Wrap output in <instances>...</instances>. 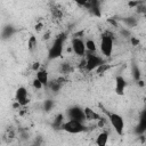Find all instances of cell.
Returning <instances> with one entry per match:
<instances>
[{
    "mask_svg": "<svg viewBox=\"0 0 146 146\" xmlns=\"http://www.w3.org/2000/svg\"><path fill=\"white\" fill-rule=\"evenodd\" d=\"M38 48V40L34 35H30L29 40H27V49L30 52H33L34 50H36Z\"/></svg>",
    "mask_w": 146,
    "mask_h": 146,
    "instance_id": "7c38bea8",
    "label": "cell"
},
{
    "mask_svg": "<svg viewBox=\"0 0 146 146\" xmlns=\"http://www.w3.org/2000/svg\"><path fill=\"white\" fill-rule=\"evenodd\" d=\"M86 47H87V52H96L97 51V44L91 39H88L86 41Z\"/></svg>",
    "mask_w": 146,
    "mask_h": 146,
    "instance_id": "5bb4252c",
    "label": "cell"
},
{
    "mask_svg": "<svg viewBox=\"0 0 146 146\" xmlns=\"http://www.w3.org/2000/svg\"><path fill=\"white\" fill-rule=\"evenodd\" d=\"M60 128L64 131L72 133V135H76V133H81V132L86 131V125L83 124V122L74 120V119H68L67 121L63 122Z\"/></svg>",
    "mask_w": 146,
    "mask_h": 146,
    "instance_id": "7a4b0ae2",
    "label": "cell"
},
{
    "mask_svg": "<svg viewBox=\"0 0 146 146\" xmlns=\"http://www.w3.org/2000/svg\"><path fill=\"white\" fill-rule=\"evenodd\" d=\"M100 51L105 57H111L114 49V40L113 36L106 32L100 36V44H99Z\"/></svg>",
    "mask_w": 146,
    "mask_h": 146,
    "instance_id": "3957f363",
    "label": "cell"
},
{
    "mask_svg": "<svg viewBox=\"0 0 146 146\" xmlns=\"http://www.w3.org/2000/svg\"><path fill=\"white\" fill-rule=\"evenodd\" d=\"M86 60H84V67L87 71L91 72L94 70H97L102 64H104V59L96 55V52H87L86 54Z\"/></svg>",
    "mask_w": 146,
    "mask_h": 146,
    "instance_id": "277c9868",
    "label": "cell"
},
{
    "mask_svg": "<svg viewBox=\"0 0 146 146\" xmlns=\"http://www.w3.org/2000/svg\"><path fill=\"white\" fill-rule=\"evenodd\" d=\"M84 114H86V120H99V115L97 113H95L91 108L86 107L84 108Z\"/></svg>",
    "mask_w": 146,
    "mask_h": 146,
    "instance_id": "4fadbf2b",
    "label": "cell"
},
{
    "mask_svg": "<svg viewBox=\"0 0 146 146\" xmlns=\"http://www.w3.org/2000/svg\"><path fill=\"white\" fill-rule=\"evenodd\" d=\"M145 18H146V11H145Z\"/></svg>",
    "mask_w": 146,
    "mask_h": 146,
    "instance_id": "44dd1931",
    "label": "cell"
},
{
    "mask_svg": "<svg viewBox=\"0 0 146 146\" xmlns=\"http://www.w3.org/2000/svg\"><path fill=\"white\" fill-rule=\"evenodd\" d=\"M64 42H65L64 34L58 35L54 40L52 44L50 46V48L48 50V59H57V58L62 57L63 50H64Z\"/></svg>",
    "mask_w": 146,
    "mask_h": 146,
    "instance_id": "6da1fadb",
    "label": "cell"
},
{
    "mask_svg": "<svg viewBox=\"0 0 146 146\" xmlns=\"http://www.w3.org/2000/svg\"><path fill=\"white\" fill-rule=\"evenodd\" d=\"M32 86H33V88H34V89H41V88L43 87V84H42V83H41L36 78L32 81Z\"/></svg>",
    "mask_w": 146,
    "mask_h": 146,
    "instance_id": "2e32d148",
    "label": "cell"
},
{
    "mask_svg": "<svg viewBox=\"0 0 146 146\" xmlns=\"http://www.w3.org/2000/svg\"><path fill=\"white\" fill-rule=\"evenodd\" d=\"M108 120L111 122V125L115 130V132L117 135H120V136L123 135V131H124V119L117 113H110L108 114Z\"/></svg>",
    "mask_w": 146,
    "mask_h": 146,
    "instance_id": "5b68a950",
    "label": "cell"
},
{
    "mask_svg": "<svg viewBox=\"0 0 146 146\" xmlns=\"http://www.w3.org/2000/svg\"><path fill=\"white\" fill-rule=\"evenodd\" d=\"M50 105H51V103H50V102H47V105H44V107H46V110H47V111H49Z\"/></svg>",
    "mask_w": 146,
    "mask_h": 146,
    "instance_id": "ffe728a7",
    "label": "cell"
},
{
    "mask_svg": "<svg viewBox=\"0 0 146 146\" xmlns=\"http://www.w3.org/2000/svg\"><path fill=\"white\" fill-rule=\"evenodd\" d=\"M107 143H108V132L107 131L100 132L96 138V144L99 146H105Z\"/></svg>",
    "mask_w": 146,
    "mask_h": 146,
    "instance_id": "8fae6325",
    "label": "cell"
},
{
    "mask_svg": "<svg viewBox=\"0 0 146 146\" xmlns=\"http://www.w3.org/2000/svg\"><path fill=\"white\" fill-rule=\"evenodd\" d=\"M78 6H81V7H87V5L89 3V0H73Z\"/></svg>",
    "mask_w": 146,
    "mask_h": 146,
    "instance_id": "e0dca14e",
    "label": "cell"
},
{
    "mask_svg": "<svg viewBox=\"0 0 146 146\" xmlns=\"http://www.w3.org/2000/svg\"><path fill=\"white\" fill-rule=\"evenodd\" d=\"M67 115H68V119H74V120L82 121V122L86 120L84 108L82 110L81 107H78V106H73V107L68 108V111H67Z\"/></svg>",
    "mask_w": 146,
    "mask_h": 146,
    "instance_id": "ba28073f",
    "label": "cell"
},
{
    "mask_svg": "<svg viewBox=\"0 0 146 146\" xmlns=\"http://www.w3.org/2000/svg\"><path fill=\"white\" fill-rule=\"evenodd\" d=\"M43 86H48L49 84V73L46 68H40L36 72V76H35Z\"/></svg>",
    "mask_w": 146,
    "mask_h": 146,
    "instance_id": "30bf717a",
    "label": "cell"
},
{
    "mask_svg": "<svg viewBox=\"0 0 146 146\" xmlns=\"http://www.w3.org/2000/svg\"><path fill=\"white\" fill-rule=\"evenodd\" d=\"M145 130H146V111L143 112L139 119V131H145Z\"/></svg>",
    "mask_w": 146,
    "mask_h": 146,
    "instance_id": "9a60e30c",
    "label": "cell"
},
{
    "mask_svg": "<svg viewBox=\"0 0 146 146\" xmlns=\"http://www.w3.org/2000/svg\"><path fill=\"white\" fill-rule=\"evenodd\" d=\"M125 87H127V82L124 80L123 76L119 75L115 78V92L120 96L124 95V91H125Z\"/></svg>",
    "mask_w": 146,
    "mask_h": 146,
    "instance_id": "9c48e42d",
    "label": "cell"
},
{
    "mask_svg": "<svg viewBox=\"0 0 146 146\" xmlns=\"http://www.w3.org/2000/svg\"><path fill=\"white\" fill-rule=\"evenodd\" d=\"M15 100L18 105L25 106L29 104V92L25 87H18L15 94Z\"/></svg>",
    "mask_w": 146,
    "mask_h": 146,
    "instance_id": "52a82bcc",
    "label": "cell"
},
{
    "mask_svg": "<svg viewBox=\"0 0 146 146\" xmlns=\"http://www.w3.org/2000/svg\"><path fill=\"white\" fill-rule=\"evenodd\" d=\"M131 41H132V43H133L135 46H136V44H138V42H139V41H138L137 39H135V38H132V39H131Z\"/></svg>",
    "mask_w": 146,
    "mask_h": 146,
    "instance_id": "d6986e66",
    "label": "cell"
},
{
    "mask_svg": "<svg viewBox=\"0 0 146 146\" xmlns=\"http://www.w3.org/2000/svg\"><path fill=\"white\" fill-rule=\"evenodd\" d=\"M32 70L35 71V72H38V71L40 70V63H39V62L33 63V65H32Z\"/></svg>",
    "mask_w": 146,
    "mask_h": 146,
    "instance_id": "ac0fdd59",
    "label": "cell"
},
{
    "mask_svg": "<svg viewBox=\"0 0 146 146\" xmlns=\"http://www.w3.org/2000/svg\"><path fill=\"white\" fill-rule=\"evenodd\" d=\"M72 49L76 56L83 57L87 54V47H86V41L81 38H74L72 40Z\"/></svg>",
    "mask_w": 146,
    "mask_h": 146,
    "instance_id": "8992f818",
    "label": "cell"
}]
</instances>
